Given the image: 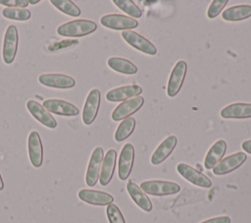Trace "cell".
Here are the masks:
<instances>
[{
    "mask_svg": "<svg viewBox=\"0 0 251 223\" xmlns=\"http://www.w3.org/2000/svg\"><path fill=\"white\" fill-rule=\"evenodd\" d=\"M97 29L95 22L90 20H74L58 27L57 33L65 37H82Z\"/></svg>",
    "mask_w": 251,
    "mask_h": 223,
    "instance_id": "6da1fadb",
    "label": "cell"
},
{
    "mask_svg": "<svg viewBox=\"0 0 251 223\" xmlns=\"http://www.w3.org/2000/svg\"><path fill=\"white\" fill-rule=\"evenodd\" d=\"M145 194L155 195V196H164L177 194L180 191V186L175 182L171 181H162V180H150L143 181L140 183L139 187Z\"/></svg>",
    "mask_w": 251,
    "mask_h": 223,
    "instance_id": "7a4b0ae2",
    "label": "cell"
},
{
    "mask_svg": "<svg viewBox=\"0 0 251 223\" xmlns=\"http://www.w3.org/2000/svg\"><path fill=\"white\" fill-rule=\"evenodd\" d=\"M19 35L16 26L10 25L5 31L2 47V58L5 64H12L16 58L18 50Z\"/></svg>",
    "mask_w": 251,
    "mask_h": 223,
    "instance_id": "3957f363",
    "label": "cell"
},
{
    "mask_svg": "<svg viewBox=\"0 0 251 223\" xmlns=\"http://www.w3.org/2000/svg\"><path fill=\"white\" fill-rule=\"evenodd\" d=\"M103 27L115 30H131L138 26V22L132 18L120 14L105 15L100 19Z\"/></svg>",
    "mask_w": 251,
    "mask_h": 223,
    "instance_id": "277c9868",
    "label": "cell"
},
{
    "mask_svg": "<svg viewBox=\"0 0 251 223\" xmlns=\"http://www.w3.org/2000/svg\"><path fill=\"white\" fill-rule=\"evenodd\" d=\"M186 71H187V64L184 60H179L178 62H176L169 78L168 86H167L168 96L174 97L179 92L186 75Z\"/></svg>",
    "mask_w": 251,
    "mask_h": 223,
    "instance_id": "5b68a950",
    "label": "cell"
},
{
    "mask_svg": "<svg viewBox=\"0 0 251 223\" xmlns=\"http://www.w3.org/2000/svg\"><path fill=\"white\" fill-rule=\"evenodd\" d=\"M100 99L101 93L97 88L91 89L87 94L82 110V122L84 125H91L96 119L100 107Z\"/></svg>",
    "mask_w": 251,
    "mask_h": 223,
    "instance_id": "8992f818",
    "label": "cell"
},
{
    "mask_svg": "<svg viewBox=\"0 0 251 223\" xmlns=\"http://www.w3.org/2000/svg\"><path fill=\"white\" fill-rule=\"evenodd\" d=\"M104 158V150L101 146H97L94 148V150L91 153L87 170H86V175H85V182L86 185L89 187H93L96 185L99 175H100V170L102 166Z\"/></svg>",
    "mask_w": 251,
    "mask_h": 223,
    "instance_id": "52a82bcc",
    "label": "cell"
},
{
    "mask_svg": "<svg viewBox=\"0 0 251 223\" xmlns=\"http://www.w3.org/2000/svg\"><path fill=\"white\" fill-rule=\"evenodd\" d=\"M176 170L178 174L184 178L189 183L201 187V188H211L212 187V181L203 173L198 171L197 169L193 168L192 166L185 164V163H179L176 166Z\"/></svg>",
    "mask_w": 251,
    "mask_h": 223,
    "instance_id": "ba28073f",
    "label": "cell"
},
{
    "mask_svg": "<svg viewBox=\"0 0 251 223\" xmlns=\"http://www.w3.org/2000/svg\"><path fill=\"white\" fill-rule=\"evenodd\" d=\"M122 37L130 46L142 53L147 55H155L157 53V48L155 45L136 31L125 30L122 32Z\"/></svg>",
    "mask_w": 251,
    "mask_h": 223,
    "instance_id": "9c48e42d",
    "label": "cell"
},
{
    "mask_svg": "<svg viewBox=\"0 0 251 223\" xmlns=\"http://www.w3.org/2000/svg\"><path fill=\"white\" fill-rule=\"evenodd\" d=\"M38 82L48 87L59 88V89H69L75 85V81L65 74H42L38 77Z\"/></svg>",
    "mask_w": 251,
    "mask_h": 223,
    "instance_id": "30bf717a",
    "label": "cell"
},
{
    "mask_svg": "<svg viewBox=\"0 0 251 223\" xmlns=\"http://www.w3.org/2000/svg\"><path fill=\"white\" fill-rule=\"evenodd\" d=\"M134 162V147L131 143H126L121 151L118 164V175L120 180H126L132 170Z\"/></svg>",
    "mask_w": 251,
    "mask_h": 223,
    "instance_id": "8fae6325",
    "label": "cell"
},
{
    "mask_svg": "<svg viewBox=\"0 0 251 223\" xmlns=\"http://www.w3.org/2000/svg\"><path fill=\"white\" fill-rule=\"evenodd\" d=\"M247 155L244 152H235L222 159L214 168L213 173L217 176L226 175L238 167H240L246 160Z\"/></svg>",
    "mask_w": 251,
    "mask_h": 223,
    "instance_id": "7c38bea8",
    "label": "cell"
},
{
    "mask_svg": "<svg viewBox=\"0 0 251 223\" xmlns=\"http://www.w3.org/2000/svg\"><path fill=\"white\" fill-rule=\"evenodd\" d=\"M42 106L49 113L59 116L71 117L76 116L79 113V110L75 105L62 99H46L43 101Z\"/></svg>",
    "mask_w": 251,
    "mask_h": 223,
    "instance_id": "4fadbf2b",
    "label": "cell"
},
{
    "mask_svg": "<svg viewBox=\"0 0 251 223\" xmlns=\"http://www.w3.org/2000/svg\"><path fill=\"white\" fill-rule=\"evenodd\" d=\"M143 103L144 98L142 96H136L131 99L123 101L114 109L111 117L114 121H121L123 119L125 120L130 117V115H132L136 111H138Z\"/></svg>",
    "mask_w": 251,
    "mask_h": 223,
    "instance_id": "5bb4252c",
    "label": "cell"
},
{
    "mask_svg": "<svg viewBox=\"0 0 251 223\" xmlns=\"http://www.w3.org/2000/svg\"><path fill=\"white\" fill-rule=\"evenodd\" d=\"M27 149L30 163L33 167L39 168L43 162V146L41 138L35 131L30 132L28 135Z\"/></svg>",
    "mask_w": 251,
    "mask_h": 223,
    "instance_id": "9a60e30c",
    "label": "cell"
},
{
    "mask_svg": "<svg viewBox=\"0 0 251 223\" xmlns=\"http://www.w3.org/2000/svg\"><path fill=\"white\" fill-rule=\"evenodd\" d=\"M77 195L80 200L88 204L97 205V206L109 205L114 201V197L112 195L102 191H97V190L82 189L78 192Z\"/></svg>",
    "mask_w": 251,
    "mask_h": 223,
    "instance_id": "2e32d148",
    "label": "cell"
},
{
    "mask_svg": "<svg viewBox=\"0 0 251 223\" xmlns=\"http://www.w3.org/2000/svg\"><path fill=\"white\" fill-rule=\"evenodd\" d=\"M26 109L40 124L49 128L55 129L57 127V121L54 117L37 101L30 99L26 102Z\"/></svg>",
    "mask_w": 251,
    "mask_h": 223,
    "instance_id": "e0dca14e",
    "label": "cell"
},
{
    "mask_svg": "<svg viewBox=\"0 0 251 223\" xmlns=\"http://www.w3.org/2000/svg\"><path fill=\"white\" fill-rule=\"evenodd\" d=\"M142 93V87L137 84L120 86L109 90L106 93V99L110 102L126 101L131 97H136Z\"/></svg>",
    "mask_w": 251,
    "mask_h": 223,
    "instance_id": "ac0fdd59",
    "label": "cell"
},
{
    "mask_svg": "<svg viewBox=\"0 0 251 223\" xmlns=\"http://www.w3.org/2000/svg\"><path fill=\"white\" fill-rule=\"evenodd\" d=\"M177 139L176 136H169L167 137L155 149L151 156V163L153 165H158L164 162L173 152L175 147L176 146Z\"/></svg>",
    "mask_w": 251,
    "mask_h": 223,
    "instance_id": "d6986e66",
    "label": "cell"
},
{
    "mask_svg": "<svg viewBox=\"0 0 251 223\" xmlns=\"http://www.w3.org/2000/svg\"><path fill=\"white\" fill-rule=\"evenodd\" d=\"M220 115L224 119H248L251 118V103L236 102L224 107Z\"/></svg>",
    "mask_w": 251,
    "mask_h": 223,
    "instance_id": "ffe728a7",
    "label": "cell"
},
{
    "mask_svg": "<svg viewBox=\"0 0 251 223\" xmlns=\"http://www.w3.org/2000/svg\"><path fill=\"white\" fill-rule=\"evenodd\" d=\"M116 159H117L116 150L109 149L103 158L101 171L99 175V182L101 186H107L111 182L114 175L115 167H116Z\"/></svg>",
    "mask_w": 251,
    "mask_h": 223,
    "instance_id": "44dd1931",
    "label": "cell"
},
{
    "mask_svg": "<svg viewBox=\"0 0 251 223\" xmlns=\"http://www.w3.org/2000/svg\"><path fill=\"white\" fill-rule=\"evenodd\" d=\"M126 190L129 196L138 207H140L142 210L146 212H149L152 210L153 205L151 200L149 199L147 195L136 184L129 181L126 185Z\"/></svg>",
    "mask_w": 251,
    "mask_h": 223,
    "instance_id": "7402d4cb",
    "label": "cell"
},
{
    "mask_svg": "<svg viewBox=\"0 0 251 223\" xmlns=\"http://www.w3.org/2000/svg\"><path fill=\"white\" fill-rule=\"evenodd\" d=\"M226 150V142L224 139H219L208 150L205 159H204V167L206 169L214 168L223 158L224 154Z\"/></svg>",
    "mask_w": 251,
    "mask_h": 223,
    "instance_id": "603a6c76",
    "label": "cell"
},
{
    "mask_svg": "<svg viewBox=\"0 0 251 223\" xmlns=\"http://www.w3.org/2000/svg\"><path fill=\"white\" fill-rule=\"evenodd\" d=\"M251 17V5H235L222 13L223 20L226 22H238Z\"/></svg>",
    "mask_w": 251,
    "mask_h": 223,
    "instance_id": "cb8c5ba5",
    "label": "cell"
},
{
    "mask_svg": "<svg viewBox=\"0 0 251 223\" xmlns=\"http://www.w3.org/2000/svg\"><path fill=\"white\" fill-rule=\"evenodd\" d=\"M107 64L112 70L124 75H134L138 71L132 62L122 57H110L107 60Z\"/></svg>",
    "mask_w": 251,
    "mask_h": 223,
    "instance_id": "d4e9b609",
    "label": "cell"
},
{
    "mask_svg": "<svg viewBox=\"0 0 251 223\" xmlns=\"http://www.w3.org/2000/svg\"><path fill=\"white\" fill-rule=\"evenodd\" d=\"M135 119L133 117H128L122 121V123L118 126L116 133H115V140L122 141L127 139L135 128Z\"/></svg>",
    "mask_w": 251,
    "mask_h": 223,
    "instance_id": "484cf974",
    "label": "cell"
},
{
    "mask_svg": "<svg viewBox=\"0 0 251 223\" xmlns=\"http://www.w3.org/2000/svg\"><path fill=\"white\" fill-rule=\"evenodd\" d=\"M2 16L8 20L25 22L30 19L31 13L25 8H5L2 10Z\"/></svg>",
    "mask_w": 251,
    "mask_h": 223,
    "instance_id": "4316f807",
    "label": "cell"
},
{
    "mask_svg": "<svg viewBox=\"0 0 251 223\" xmlns=\"http://www.w3.org/2000/svg\"><path fill=\"white\" fill-rule=\"evenodd\" d=\"M51 4L57 8L62 13L72 16V17H78L80 15L79 8L70 0H51Z\"/></svg>",
    "mask_w": 251,
    "mask_h": 223,
    "instance_id": "83f0119b",
    "label": "cell"
},
{
    "mask_svg": "<svg viewBox=\"0 0 251 223\" xmlns=\"http://www.w3.org/2000/svg\"><path fill=\"white\" fill-rule=\"evenodd\" d=\"M113 3L122 11L126 13L132 18H140L142 13L141 10L131 0H113Z\"/></svg>",
    "mask_w": 251,
    "mask_h": 223,
    "instance_id": "f1b7e54d",
    "label": "cell"
},
{
    "mask_svg": "<svg viewBox=\"0 0 251 223\" xmlns=\"http://www.w3.org/2000/svg\"><path fill=\"white\" fill-rule=\"evenodd\" d=\"M106 214L109 223H126L120 208L114 203L107 205Z\"/></svg>",
    "mask_w": 251,
    "mask_h": 223,
    "instance_id": "f546056e",
    "label": "cell"
},
{
    "mask_svg": "<svg viewBox=\"0 0 251 223\" xmlns=\"http://www.w3.org/2000/svg\"><path fill=\"white\" fill-rule=\"evenodd\" d=\"M227 4V0H214L207 10V17L209 19L216 18Z\"/></svg>",
    "mask_w": 251,
    "mask_h": 223,
    "instance_id": "4dcf8cb0",
    "label": "cell"
},
{
    "mask_svg": "<svg viewBox=\"0 0 251 223\" xmlns=\"http://www.w3.org/2000/svg\"><path fill=\"white\" fill-rule=\"evenodd\" d=\"M0 4L7 8H25L28 6L27 0H0Z\"/></svg>",
    "mask_w": 251,
    "mask_h": 223,
    "instance_id": "1f68e13d",
    "label": "cell"
},
{
    "mask_svg": "<svg viewBox=\"0 0 251 223\" xmlns=\"http://www.w3.org/2000/svg\"><path fill=\"white\" fill-rule=\"evenodd\" d=\"M231 220L228 216H218V217H213L207 220H204L200 223H230Z\"/></svg>",
    "mask_w": 251,
    "mask_h": 223,
    "instance_id": "d6a6232c",
    "label": "cell"
},
{
    "mask_svg": "<svg viewBox=\"0 0 251 223\" xmlns=\"http://www.w3.org/2000/svg\"><path fill=\"white\" fill-rule=\"evenodd\" d=\"M241 147L242 149L248 153V154H251V139H247V140H244L241 144Z\"/></svg>",
    "mask_w": 251,
    "mask_h": 223,
    "instance_id": "836d02e7",
    "label": "cell"
},
{
    "mask_svg": "<svg viewBox=\"0 0 251 223\" xmlns=\"http://www.w3.org/2000/svg\"><path fill=\"white\" fill-rule=\"evenodd\" d=\"M40 1L39 0H29L28 1V4H31V5H35V4H38Z\"/></svg>",
    "mask_w": 251,
    "mask_h": 223,
    "instance_id": "e575fe53",
    "label": "cell"
},
{
    "mask_svg": "<svg viewBox=\"0 0 251 223\" xmlns=\"http://www.w3.org/2000/svg\"><path fill=\"white\" fill-rule=\"evenodd\" d=\"M3 189H4V183H3V180H2V177L0 174V191H2Z\"/></svg>",
    "mask_w": 251,
    "mask_h": 223,
    "instance_id": "d590c367",
    "label": "cell"
}]
</instances>
